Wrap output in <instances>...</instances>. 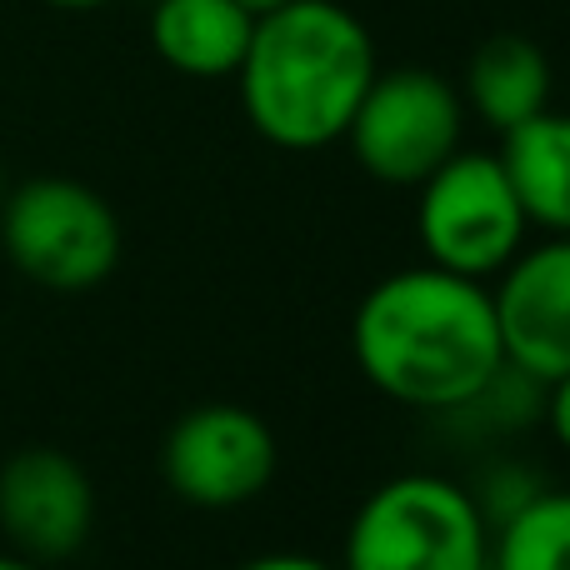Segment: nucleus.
<instances>
[{
    "instance_id": "nucleus-6",
    "label": "nucleus",
    "mask_w": 570,
    "mask_h": 570,
    "mask_svg": "<svg viewBox=\"0 0 570 570\" xmlns=\"http://www.w3.org/2000/svg\"><path fill=\"white\" fill-rule=\"evenodd\" d=\"M465 100L445 76L421 66L375 70L345 140L355 166L381 186H421L441 160L461 150Z\"/></svg>"
},
{
    "instance_id": "nucleus-10",
    "label": "nucleus",
    "mask_w": 570,
    "mask_h": 570,
    "mask_svg": "<svg viewBox=\"0 0 570 570\" xmlns=\"http://www.w3.org/2000/svg\"><path fill=\"white\" fill-rule=\"evenodd\" d=\"M250 16L240 0H156L150 10V46L176 76L226 80L240 70L250 46Z\"/></svg>"
},
{
    "instance_id": "nucleus-2",
    "label": "nucleus",
    "mask_w": 570,
    "mask_h": 570,
    "mask_svg": "<svg viewBox=\"0 0 570 570\" xmlns=\"http://www.w3.org/2000/svg\"><path fill=\"white\" fill-rule=\"evenodd\" d=\"M381 56L355 10L341 0H285L256 16L236 70L250 130L276 150H325L345 140Z\"/></svg>"
},
{
    "instance_id": "nucleus-14",
    "label": "nucleus",
    "mask_w": 570,
    "mask_h": 570,
    "mask_svg": "<svg viewBox=\"0 0 570 570\" xmlns=\"http://www.w3.org/2000/svg\"><path fill=\"white\" fill-rule=\"evenodd\" d=\"M485 570H570V491L546 485L525 511L495 525Z\"/></svg>"
},
{
    "instance_id": "nucleus-7",
    "label": "nucleus",
    "mask_w": 570,
    "mask_h": 570,
    "mask_svg": "<svg viewBox=\"0 0 570 570\" xmlns=\"http://www.w3.org/2000/svg\"><path fill=\"white\" fill-rule=\"evenodd\" d=\"M276 435L256 411L230 401H210L186 411L166 431L160 475L196 511H236L250 505L276 481Z\"/></svg>"
},
{
    "instance_id": "nucleus-11",
    "label": "nucleus",
    "mask_w": 570,
    "mask_h": 570,
    "mask_svg": "<svg viewBox=\"0 0 570 570\" xmlns=\"http://www.w3.org/2000/svg\"><path fill=\"white\" fill-rule=\"evenodd\" d=\"M501 166L511 176L531 226L570 236V116L546 106L501 136Z\"/></svg>"
},
{
    "instance_id": "nucleus-9",
    "label": "nucleus",
    "mask_w": 570,
    "mask_h": 570,
    "mask_svg": "<svg viewBox=\"0 0 570 570\" xmlns=\"http://www.w3.org/2000/svg\"><path fill=\"white\" fill-rule=\"evenodd\" d=\"M491 291L501 351L535 381H561L570 371V236H551L515 250Z\"/></svg>"
},
{
    "instance_id": "nucleus-13",
    "label": "nucleus",
    "mask_w": 570,
    "mask_h": 570,
    "mask_svg": "<svg viewBox=\"0 0 570 570\" xmlns=\"http://www.w3.org/2000/svg\"><path fill=\"white\" fill-rule=\"evenodd\" d=\"M541 415H546V381L501 361V371H491L465 401H455L451 411L435 415V425L461 445H501L511 435L531 431Z\"/></svg>"
},
{
    "instance_id": "nucleus-5",
    "label": "nucleus",
    "mask_w": 570,
    "mask_h": 570,
    "mask_svg": "<svg viewBox=\"0 0 570 570\" xmlns=\"http://www.w3.org/2000/svg\"><path fill=\"white\" fill-rule=\"evenodd\" d=\"M415 190V236L431 266L485 281L525 246L531 220L491 150H455Z\"/></svg>"
},
{
    "instance_id": "nucleus-18",
    "label": "nucleus",
    "mask_w": 570,
    "mask_h": 570,
    "mask_svg": "<svg viewBox=\"0 0 570 570\" xmlns=\"http://www.w3.org/2000/svg\"><path fill=\"white\" fill-rule=\"evenodd\" d=\"M40 6H50V10H70V16H86V10H100V6H110V0H40Z\"/></svg>"
},
{
    "instance_id": "nucleus-12",
    "label": "nucleus",
    "mask_w": 570,
    "mask_h": 570,
    "mask_svg": "<svg viewBox=\"0 0 570 570\" xmlns=\"http://www.w3.org/2000/svg\"><path fill=\"white\" fill-rule=\"evenodd\" d=\"M465 106L491 130H515L551 106V60L525 36H491L465 66Z\"/></svg>"
},
{
    "instance_id": "nucleus-4",
    "label": "nucleus",
    "mask_w": 570,
    "mask_h": 570,
    "mask_svg": "<svg viewBox=\"0 0 570 570\" xmlns=\"http://www.w3.org/2000/svg\"><path fill=\"white\" fill-rule=\"evenodd\" d=\"M0 246L46 291H90L120 266V220L76 176H30L0 200Z\"/></svg>"
},
{
    "instance_id": "nucleus-8",
    "label": "nucleus",
    "mask_w": 570,
    "mask_h": 570,
    "mask_svg": "<svg viewBox=\"0 0 570 570\" xmlns=\"http://www.w3.org/2000/svg\"><path fill=\"white\" fill-rule=\"evenodd\" d=\"M96 531V485L60 445H26L0 465V535L36 566L70 561Z\"/></svg>"
},
{
    "instance_id": "nucleus-15",
    "label": "nucleus",
    "mask_w": 570,
    "mask_h": 570,
    "mask_svg": "<svg viewBox=\"0 0 570 570\" xmlns=\"http://www.w3.org/2000/svg\"><path fill=\"white\" fill-rule=\"evenodd\" d=\"M465 491H471V501L481 505L485 525L495 531V525H505L515 511H525V505L546 491V481L531 471V465H521V461H491L481 471V481L465 485Z\"/></svg>"
},
{
    "instance_id": "nucleus-21",
    "label": "nucleus",
    "mask_w": 570,
    "mask_h": 570,
    "mask_svg": "<svg viewBox=\"0 0 570 570\" xmlns=\"http://www.w3.org/2000/svg\"><path fill=\"white\" fill-rule=\"evenodd\" d=\"M6 190H10V186H6V166H0V200H6Z\"/></svg>"
},
{
    "instance_id": "nucleus-16",
    "label": "nucleus",
    "mask_w": 570,
    "mask_h": 570,
    "mask_svg": "<svg viewBox=\"0 0 570 570\" xmlns=\"http://www.w3.org/2000/svg\"><path fill=\"white\" fill-rule=\"evenodd\" d=\"M541 421L551 425L556 445H561V451H570V371L561 375V381L546 385V415H541Z\"/></svg>"
},
{
    "instance_id": "nucleus-3",
    "label": "nucleus",
    "mask_w": 570,
    "mask_h": 570,
    "mask_svg": "<svg viewBox=\"0 0 570 570\" xmlns=\"http://www.w3.org/2000/svg\"><path fill=\"white\" fill-rule=\"evenodd\" d=\"M491 525L461 481L405 471L381 481L351 515L341 570H485Z\"/></svg>"
},
{
    "instance_id": "nucleus-19",
    "label": "nucleus",
    "mask_w": 570,
    "mask_h": 570,
    "mask_svg": "<svg viewBox=\"0 0 570 570\" xmlns=\"http://www.w3.org/2000/svg\"><path fill=\"white\" fill-rule=\"evenodd\" d=\"M0 570H40V566L26 561V556H16V551H0Z\"/></svg>"
},
{
    "instance_id": "nucleus-1",
    "label": "nucleus",
    "mask_w": 570,
    "mask_h": 570,
    "mask_svg": "<svg viewBox=\"0 0 570 570\" xmlns=\"http://www.w3.org/2000/svg\"><path fill=\"white\" fill-rule=\"evenodd\" d=\"M351 355L385 401L425 415L451 411L505 361L491 291L431 261L395 271L361 295Z\"/></svg>"
},
{
    "instance_id": "nucleus-17",
    "label": "nucleus",
    "mask_w": 570,
    "mask_h": 570,
    "mask_svg": "<svg viewBox=\"0 0 570 570\" xmlns=\"http://www.w3.org/2000/svg\"><path fill=\"white\" fill-rule=\"evenodd\" d=\"M240 570H341L331 561H315V556H301V551H271V556H256Z\"/></svg>"
},
{
    "instance_id": "nucleus-20",
    "label": "nucleus",
    "mask_w": 570,
    "mask_h": 570,
    "mask_svg": "<svg viewBox=\"0 0 570 570\" xmlns=\"http://www.w3.org/2000/svg\"><path fill=\"white\" fill-rule=\"evenodd\" d=\"M240 6L250 10V16H266V10H276V6H285V0H240Z\"/></svg>"
}]
</instances>
